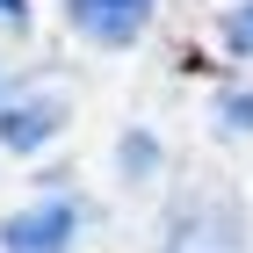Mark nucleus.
I'll list each match as a JSON object with an SVG mask.
<instances>
[{
  "mask_svg": "<svg viewBox=\"0 0 253 253\" xmlns=\"http://www.w3.org/2000/svg\"><path fill=\"white\" fill-rule=\"evenodd\" d=\"M87 217L94 210L80 195H43V203H29V210H15L0 224V253H73Z\"/></svg>",
  "mask_w": 253,
  "mask_h": 253,
  "instance_id": "f257e3e1",
  "label": "nucleus"
},
{
  "mask_svg": "<svg viewBox=\"0 0 253 253\" xmlns=\"http://www.w3.org/2000/svg\"><path fill=\"white\" fill-rule=\"evenodd\" d=\"M65 116H73V101H65L58 80L15 87V94L0 101V145H7V152H37V145H51V137L65 130Z\"/></svg>",
  "mask_w": 253,
  "mask_h": 253,
  "instance_id": "f03ea898",
  "label": "nucleus"
},
{
  "mask_svg": "<svg viewBox=\"0 0 253 253\" xmlns=\"http://www.w3.org/2000/svg\"><path fill=\"white\" fill-rule=\"evenodd\" d=\"M65 22H73L80 37H94V43H109V51H123V43L145 37L152 0H65Z\"/></svg>",
  "mask_w": 253,
  "mask_h": 253,
  "instance_id": "7ed1b4c3",
  "label": "nucleus"
},
{
  "mask_svg": "<svg viewBox=\"0 0 253 253\" xmlns=\"http://www.w3.org/2000/svg\"><path fill=\"white\" fill-rule=\"evenodd\" d=\"M167 253H239V217H232V203H217V195L188 203L181 224H174V239H167Z\"/></svg>",
  "mask_w": 253,
  "mask_h": 253,
  "instance_id": "20e7f679",
  "label": "nucleus"
},
{
  "mask_svg": "<svg viewBox=\"0 0 253 253\" xmlns=\"http://www.w3.org/2000/svg\"><path fill=\"white\" fill-rule=\"evenodd\" d=\"M116 159H123V174H130V181H145V174L159 167V137H152V130H123Z\"/></svg>",
  "mask_w": 253,
  "mask_h": 253,
  "instance_id": "39448f33",
  "label": "nucleus"
},
{
  "mask_svg": "<svg viewBox=\"0 0 253 253\" xmlns=\"http://www.w3.org/2000/svg\"><path fill=\"white\" fill-rule=\"evenodd\" d=\"M217 123H224V130H253V87H224V94H217Z\"/></svg>",
  "mask_w": 253,
  "mask_h": 253,
  "instance_id": "423d86ee",
  "label": "nucleus"
},
{
  "mask_svg": "<svg viewBox=\"0 0 253 253\" xmlns=\"http://www.w3.org/2000/svg\"><path fill=\"white\" fill-rule=\"evenodd\" d=\"M224 51L232 58H253V0H239L232 15H224Z\"/></svg>",
  "mask_w": 253,
  "mask_h": 253,
  "instance_id": "0eeeda50",
  "label": "nucleus"
},
{
  "mask_svg": "<svg viewBox=\"0 0 253 253\" xmlns=\"http://www.w3.org/2000/svg\"><path fill=\"white\" fill-rule=\"evenodd\" d=\"M0 22H15V29H22V22H29V7H22V0H0Z\"/></svg>",
  "mask_w": 253,
  "mask_h": 253,
  "instance_id": "6e6552de",
  "label": "nucleus"
}]
</instances>
